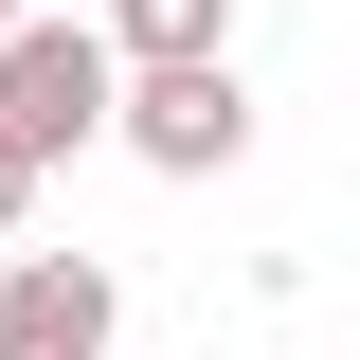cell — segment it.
<instances>
[{
    "label": "cell",
    "mask_w": 360,
    "mask_h": 360,
    "mask_svg": "<svg viewBox=\"0 0 360 360\" xmlns=\"http://www.w3.org/2000/svg\"><path fill=\"white\" fill-rule=\"evenodd\" d=\"M0 18H37V0H0Z\"/></svg>",
    "instance_id": "8992f818"
},
{
    "label": "cell",
    "mask_w": 360,
    "mask_h": 360,
    "mask_svg": "<svg viewBox=\"0 0 360 360\" xmlns=\"http://www.w3.org/2000/svg\"><path fill=\"white\" fill-rule=\"evenodd\" d=\"M108 37H90V18H0V144H18V162H90V144H108Z\"/></svg>",
    "instance_id": "6da1fadb"
},
{
    "label": "cell",
    "mask_w": 360,
    "mask_h": 360,
    "mask_svg": "<svg viewBox=\"0 0 360 360\" xmlns=\"http://www.w3.org/2000/svg\"><path fill=\"white\" fill-rule=\"evenodd\" d=\"M18 217H37V162H18V144H0V252H18Z\"/></svg>",
    "instance_id": "5b68a950"
},
{
    "label": "cell",
    "mask_w": 360,
    "mask_h": 360,
    "mask_svg": "<svg viewBox=\"0 0 360 360\" xmlns=\"http://www.w3.org/2000/svg\"><path fill=\"white\" fill-rule=\"evenodd\" d=\"M90 37H108V72H162V54H234V0H108Z\"/></svg>",
    "instance_id": "277c9868"
},
{
    "label": "cell",
    "mask_w": 360,
    "mask_h": 360,
    "mask_svg": "<svg viewBox=\"0 0 360 360\" xmlns=\"http://www.w3.org/2000/svg\"><path fill=\"white\" fill-rule=\"evenodd\" d=\"M108 144L162 162V180H234L252 162V72H234V54H162V72L108 90Z\"/></svg>",
    "instance_id": "7a4b0ae2"
},
{
    "label": "cell",
    "mask_w": 360,
    "mask_h": 360,
    "mask_svg": "<svg viewBox=\"0 0 360 360\" xmlns=\"http://www.w3.org/2000/svg\"><path fill=\"white\" fill-rule=\"evenodd\" d=\"M127 342V288L90 252H0V360H108Z\"/></svg>",
    "instance_id": "3957f363"
}]
</instances>
